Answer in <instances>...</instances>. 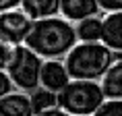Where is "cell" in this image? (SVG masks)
Returning a JSON list of instances; mask_svg holds the SVG:
<instances>
[{
  "label": "cell",
  "instance_id": "2e32d148",
  "mask_svg": "<svg viewBox=\"0 0 122 116\" xmlns=\"http://www.w3.org/2000/svg\"><path fill=\"white\" fill-rule=\"evenodd\" d=\"M102 11L106 13H114V11H122V0H97Z\"/></svg>",
  "mask_w": 122,
  "mask_h": 116
},
{
  "label": "cell",
  "instance_id": "277c9868",
  "mask_svg": "<svg viewBox=\"0 0 122 116\" xmlns=\"http://www.w3.org/2000/svg\"><path fill=\"white\" fill-rule=\"evenodd\" d=\"M108 100L102 81L93 79H72L62 91H58V106L68 116L97 114L102 104Z\"/></svg>",
  "mask_w": 122,
  "mask_h": 116
},
{
  "label": "cell",
  "instance_id": "3957f363",
  "mask_svg": "<svg viewBox=\"0 0 122 116\" xmlns=\"http://www.w3.org/2000/svg\"><path fill=\"white\" fill-rule=\"evenodd\" d=\"M114 60L116 52L103 42H79L64 56L72 79H93V81H102L108 69L114 64Z\"/></svg>",
  "mask_w": 122,
  "mask_h": 116
},
{
  "label": "cell",
  "instance_id": "ba28073f",
  "mask_svg": "<svg viewBox=\"0 0 122 116\" xmlns=\"http://www.w3.org/2000/svg\"><path fill=\"white\" fill-rule=\"evenodd\" d=\"M102 11L99 2L97 0H62V6H60V15L66 17L72 23H79V21L87 19V17H93Z\"/></svg>",
  "mask_w": 122,
  "mask_h": 116
},
{
  "label": "cell",
  "instance_id": "9a60e30c",
  "mask_svg": "<svg viewBox=\"0 0 122 116\" xmlns=\"http://www.w3.org/2000/svg\"><path fill=\"white\" fill-rule=\"evenodd\" d=\"M15 87H17V85H15L13 77H10L4 69H0V95H6V93H10Z\"/></svg>",
  "mask_w": 122,
  "mask_h": 116
},
{
  "label": "cell",
  "instance_id": "30bf717a",
  "mask_svg": "<svg viewBox=\"0 0 122 116\" xmlns=\"http://www.w3.org/2000/svg\"><path fill=\"white\" fill-rule=\"evenodd\" d=\"M60 6H62V0H23L21 2V8L33 21L60 15Z\"/></svg>",
  "mask_w": 122,
  "mask_h": 116
},
{
  "label": "cell",
  "instance_id": "52a82bcc",
  "mask_svg": "<svg viewBox=\"0 0 122 116\" xmlns=\"http://www.w3.org/2000/svg\"><path fill=\"white\" fill-rule=\"evenodd\" d=\"M0 112L4 116H31L35 114L33 100L29 91H10L6 95H0Z\"/></svg>",
  "mask_w": 122,
  "mask_h": 116
},
{
  "label": "cell",
  "instance_id": "5bb4252c",
  "mask_svg": "<svg viewBox=\"0 0 122 116\" xmlns=\"http://www.w3.org/2000/svg\"><path fill=\"white\" fill-rule=\"evenodd\" d=\"M95 116H122V97H108Z\"/></svg>",
  "mask_w": 122,
  "mask_h": 116
},
{
  "label": "cell",
  "instance_id": "e0dca14e",
  "mask_svg": "<svg viewBox=\"0 0 122 116\" xmlns=\"http://www.w3.org/2000/svg\"><path fill=\"white\" fill-rule=\"evenodd\" d=\"M64 114H66V112L60 108V106H52V108H46L39 116H64Z\"/></svg>",
  "mask_w": 122,
  "mask_h": 116
},
{
  "label": "cell",
  "instance_id": "6da1fadb",
  "mask_svg": "<svg viewBox=\"0 0 122 116\" xmlns=\"http://www.w3.org/2000/svg\"><path fill=\"white\" fill-rule=\"evenodd\" d=\"M25 44L44 58H64L79 44L77 25L62 15L33 21Z\"/></svg>",
  "mask_w": 122,
  "mask_h": 116
},
{
  "label": "cell",
  "instance_id": "8fae6325",
  "mask_svg": "<svg viewBox=\"0 0 122 116\" xmlns=\"http://www.w3.org/2000/svg\"><path fill=\"white\" fill-rule=\"evenodd\" d=\"M77 33L79 42H102L103 37V19H99L97 15L87 17V19L77 23Z\"/></svg>",
  "mask_w": 122,
  "mask_h": 116
},
{
  "label": "cell",
  "instance_id": "ac0fdd59",
  "mask_svg": "<svg viewBox=\"0 0 122 116\" xmlns=\"http://www.w3.org/2000/svg\"><path fill=\"white\" fill-rule=\"evenodd\" d=\"M23 0H0V11H10V8L21 6Z\"/></svg>",
  "mask_w": 122,
  "mask_h": 116
},
{
  "label": "cell",
  "instance_id": "7c38bea8",
  "mask_svg": "<svg viewBox=\"0 0 122 116\" xmlns=\"http://www.w3.org/2000/svg\"><path fill=\"white\" fill-rule=\"evenodd\" d=\"M102 85L108 97H122V58L114 60V64L102 77Z\"/></svg>",
  "mask_w": 122,
  "mask_h": 116
},
{
  "label": "cell",
  "instance_id": "7a4b0ae2",
  "mask_svg": "<svg viewBox=\"0 0 122 116\" xmlns=\"http://www.w3.org/2000/svg\"><path fill=\"white\" fill-rule=\"evenodd\" d=\"M0 69L13 77L17 89L23 91H35L41 87V66H44V56H39L37 52L23 44H4L0 42Z\"/></svg>",
  "mask_w": 122,
  "mask_h": 116
},
{
  "label": "cell",
  "instance_id": "5b68a950",
  "mask_svg": "<svg viewBox=\"0 0 122 116\" xmlns=\"http://www.w3.org/2000/svg\"><path fill=\"white\" fill-rule=\"evenodd\" d=\"M33 27V19L23 8L2 11L0 15V42L4 44H23Z\"/></svg>",
  "mask_w": 122,
  "mask_h": 116
},
{
  "label": "cell",
  "instance_id": "9c48e42d",
  "mask_svg": "<svg viewBox=\"0 0 122 116\" xmlns=\"http://www.w3.org/2000/svg\"><path fill=\"white\" fill-rule=\"evenodd\" d=\"M102 42L108 44L114 52H122V11L106 13Z\"/></svg>",
  "mask_w": 122,
  "mask_h": 116
},
{
  "label": "cell",
  "instance_id": "4fadbf2b",
  "mask_svg": "<svg viewBox=\"0 0 122 116\" xmlns=\"http://www.w3.org/2000/svg\"><path fill=\"white\" fill-rule=\"evenodd\" d=\"M31 100H33L35 114H41L46 108L58 106V93H56V91L46 89V87H37L35 91H31Z\"/></svg>",
  "mask_w": 122,
  "mask_h": 116
},
{
  "label": "cell",
  "instance_id": "8992f818",
  "mask_svg": "<svg viewBox=\"0 0 122 116\" xmlns=\"http://www.w3.org/2000/svg\"><path fill=\"white\" fill-rule=\"evenodd\" d=\"M71 81H72V77L68 73V66H66L64 60H60V58H46L44 60V66H41V87L58 93Z\"/></svg>",
  "mask_w": 122,
  "mask_h": 116
}]
</instances>
